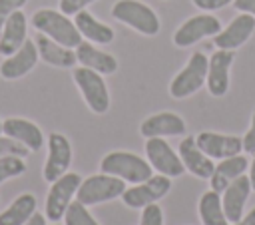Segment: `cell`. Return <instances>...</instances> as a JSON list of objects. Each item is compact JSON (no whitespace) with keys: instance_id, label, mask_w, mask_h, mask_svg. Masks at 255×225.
<instances>
[{"instance_id":"1","label":"cell","mask_w":255,"mask_h":225,"mask_svg":"<svg viewBox=\"0 0 255 225\" xmlns=\"http://www.w3.org/2000/svg\"><path fill=\"white\" fill-rule=\"evenodd\" d=\"M32 26L46 34L48 38H52L54 42L66 46V48H76L82 42V34L76 28V24L64 14V12H56L50 8H42L38 12H34L32 16Z\"/></svg>"},{"instance_id":"2","label":"cell","mask_w":255,"mask_h":225,"mask_svg":"<svg viewBox=\"0 0 255 225\" xmlns=\"http://www.w3.org/2000/svg\"><path fill=\"white\" fill-rule=\"evenodd\" d=\"M102 173L116 175L124 179L126 183H141L153 175V167L149 165L147 159L131 153V151H112L104 155L100 163Z\"/></svg>"},{"instance_id":"3","label":"cell","mask_w":255,"mask_h":225,"mask_svg":"<svg viewBox=\"0 0 255 225\" xmlns=\"http://www.w3.org/2000/svg\"><path fill=\"white\" fill-rule=\"evenodd\" d=\"M112 16L118 22L131 26L135 32L143 36H155L159 32L157 14L139 0H118L112 6Z\"/></svg>"},{"instance_id":"4","label":"cell","mask_w":255,"mask_h":225,"mask_svg":"<svg viewBox=\"0 0 255 225\" xmlns=\"http://www.w3.org/2000/svg\"><path fill=\"white\" fill-rule=\"evenodd\" d=\"M124 191H126L124 179L110 173H98V175H90L80 183L76 197L80 203L88 207V205H98V203H106L116 197H122Z\"/></svg>"},{"instance_id":"5","label":"cell","mask_w":255,"mask_h":225,"mask_svg":"<svg viewBox=\"0 0 255 225\" xmlns=\"http://www.w3.org/2000/svg\"><path fill=\"white\" fill-rule=\"evenodd\" d=\"M207 68L209 60L203 52H193L183 70L171 80L169 84V94L175 100H183L191 94H195L205 82H207Z\"/></svg>"},{"instance_id":"6","label":"cell","mask_w":255,"mask_h":225,"mask_svg":"<svg viewBox=\"0 0 255 225\" xmlns=\"http://www.w3.org/2000/svg\"><path fill=\"white\" fill-rule=\"evenodd\" d=\"M74 82L78 86V90L82 92L88 108L94 113H106L110 108V92L108 86L102 78V74H98L96 70H90L86 66H80L74 70Z\"/></svg>"},{"instance_id":"7","label":"cell","mask_w":255,"mask_h":225,"mask_svg":"<svg viewBox=\"0 0 255 225\" xmlns=\"http://www.w3.org/2000/svg\"><path fill=\"white\" fill-rule=\"evenodd\" d=\"M80 183H82L80 175L72 173V171H66L62 177L52 181V187L46 197V219H50L54 223L64 219V213H66L68 205L72 203V197L78 193Z\"/></svg>"},{"instance_id":"8","label":"cell","mask_w":255,"mask_h":225,"mask_svg":"<svg viewBox=\"0 0 255 225\" xmlns=\"http://www.w3.org/2000/svg\"><path fill=\"white\" fill-rule=\"evenodd\" d=\"M171 187V177L167 175H151L149 179L135 183V187H126L122 193V201L131 209H143L149 203L159 201Z\"/></svg>"},{"instance_id":"9","label":"cell","mask_w":255,"mask_h":225,"mask_svg":"<svg viewBox=\"0 0 255 225\" xmlns=\"http://www.w3.org/2000/svg\"><path fill=\"white\" fill-rule=\"evenodd\" d=\"M145 155H147V161L153 167V171H157L161 175L179 177L185 173V165H183L179 153H175L171 149V145L161 137H147Z\"/></svg>"},{"instance_id":"10","label":"cell","mask_w":255,"mask_h":225,"mask_svg":"<svg viewBox=\"0 0 255 225\" xmlns=\"http://www.w3.org/2000/svg\"><path fill=\"white\" fill-rule=\"evenodd\" d=\"M217 32H221V22L211 16V14H197L191 16L189 20H185L173 34V44L177 48H187L191 44H197L199 40L207 38V36H215Z\"/></svg>"},{"instance_id":"11","label":"cell","mask_w":255,"mask_h":225,"mask_svg":"<svg viewBox=\"0 0 255 225\" xmlns=\"http://www.w3.org/2000/svg\"><path fill=\"white\" fill-rule=\"evenodd\" d=\"M72 163V145L66 135L50 133L48 137V159L44 163V179L48 183L62 177Z\"/></svg>"},{"instance_id":"12","label":"cell","mask_w":255,"mask_h":225,"mask_svg":"<svg viewBox=\"0 0 255 225\" xmlns=\"http://www.w3.org/2000/svg\"><path fill=\"white\" fill-rule=\"evenodd\" d=\"M253 32H255V16L243 12V14L235 16L227 24V28H223L221 32L215 34L213 44L219 50H237L251 38Z\"/></svg>"},{"instance_id":"13","label":"cell","mask_w":255,"mask_h":225,"mask_svg":"<svg viewBox=\"0 0 255 225\" xmlns=\"http://www.w3.org/2000/svg\"><path fill=\"white\" fill-rule=\"evenodd\" d=\"M235 60L233 50H219L211 54L207 68V90L211 96L221 98L229 90V70Z\"/></svg>"},{"instance_id":"14","label":"cell","mask_w":255,"mask_h":225,"mask_svg":"<svg viewBox=\"0 0 255 225\" xmlns=\"http://www.w3.org/2000/svg\"><path fill=\"white\" fill-rule=\"evenodd\" d=\"M40 54L36 48L34 40H28L10 56H6V60L0 64V76L6 80H18L22 76H26L38 62Z\"/></svg>"},{"instance_id":"15","label":"cell","mask_w":255,"mask_h":225,"mask_svg":"<svg viewBox=\"0 0 255 225\" xmlns=\"http://www.w3.org/2000/svg\"><path fill=\"white\" fill-rule=\"evenodd\" d=\"M199 149L211 159H225L243 151V141L237 135H225L215 131H201L195 137Z\"/></svg>"},{"instance_id":"16","label":"cell","mask_w":255,"mask_h":225,"mask_svg":"<svg viewBox=\"0 0 255 225\" xmlns=\"http://www.w3.org/2000/svg\"><path fill=\"white\" fill-rule=\"evenodd\" d=\"M253 191L251 187V181H249V175H239L237 179H233L225 191H223V197H221V205H223V211H225V217L229 223H235L243 217V207L249 199V193Z\"/></svg>"},{"instance_id":"17","label":"cell","mask_w":255,"mask_h":225,"mask_svg":"<svg viewBox=\"0 0 255 225\" xmlns=\"http://www.w3.org/2000/svg\"><path fill=\"white\" fill-rule=\"evenodd\" d=\"M139 133L143 137H165V135H183L185 121L173 112H159L145 117L139 125Z\"/></svg>"},{"instance_id":"18","label":"cell","mask_w":255,"mask_h":225,"mask_svg":"<svg viewBox=\"0 0 255 225\" xmlns=\"http://www.w3.org/2000/svg\"><path fill=\"white\" fill-rule=\"evenodd\" d=\"M179 157H181V161L185 165V171L193 173L195 177L209 179L211 173H213V169H215L211 157L205 155L199 149L195 137H191V135L185 137V139H181V143H179Z\"/></svg>"},{"instance_id":"19","label":"cell","mask_w":255,"mask_h":225,"mask_svg":"<svg viewBox=\"0 0 255 225\" xmlns=\"http://www.w3.org/2000/svg\"><path fill=\"white\" fill-rule=\"evenodd\" d=\"M2 131L18 141H22L30 151H38L44 145V135L42 129L24 117H8L6 121H2Z\"/></svg>"},{"instance_id":"20","label":"cell","mask_w":255,"mask_h":225,"mask_svg":"<svg viewBox=\"0 0 255 225\" xmlns=\"http://www.w3.org/2000/svg\"><path fill=\"white\" fill-rule=\"evenodd\" d=\"M34 42H36V48H38L40 58L46 64H50V66H56V68H72L78 62L76 52L72 48H66V46L54 42L52 38H48L42 32H38V36H36Z\"/></svg>"},{"instance_id":"21","label":"cell","mask_w":255,"mask_h":225,"mask_svg":"<svg viewBox=\"0 0 255 225\" xmlns=\"http://www.w3.org/2000/svg\"><path fill=\"white\" fill-rule=\"evenodd\" d=\"M245 171H247V157L245 155L237 153V155H231V157L221 159L215 165V169H213V173L209 177L211 179V189L217 191V193H223L225 187L233 179H237L239 175H243Z\"/></svg>"},{"instance_id":"22","label":"cell","mask_w":255,"mask_h":225,"mask_svg":"<svg viewBox=\"0 0 255 225\" xmlns=\"http://www.w3.org/2000/svg\"><path fill=\"white\" fill-rule=\"evenodd\" d=\"M26 42V16L24 12L16 10L8 16V20L2 26V36H0V54L10 56L14 54L22 44Z\"/></svg>"},{"instance_id":"23","label":"cell","mask_w":255,"mask_h":225,"mask_svg":"<svg viewBox=\"0 0 255 225\" xmlns=\"http://www.w3.org/2000/svg\"><path fill=\"white\" fill-rule=\"evenodd\" d=\"M76 58L82 66H86L90 70H96L98 74H104V76L114 74L118 70V60L112 54L102 52V50L94 48L88 42H80L76 46Z\"/></svg>"},{"instance_id":"24","label":"cell","mask_w":255,"mask_h":225,"mask_svg":"<svg viewBox=\"0 0 255 225\" xmlns=\"http://www.w3.org/2000/svg\"><path fill=\"white\" fill-rule=\"evenodd\" d=\"M74 24L76 28L80 30V34L84 38H88L90 42H96V44H110L114 40V30L110 26H106L104 22L96 20L90 12L86 10H80L78 14H74Z\"/></svg>"},{"instance_id":"25","label":"cell","mask_w":255,"mask_h":225,"mask_svg":"<svg viewBox=\"0 0 255 225\" xmlns=\"http://www.w3.org/2000/svg\"><path fill=\"white\" fill-rule=\"evenodd\" d=\"M34 213L36 197L32 193H22L0 213V225H24Z\"/></svg>"},{"instance_id":"26","label":"cell","mask_w":255,"mask_h":225,"mask_svg":"<svg viewBox=\"0 0 255 225\" xmlns=\"http://www.w3.org/2000/svg\"><path fill=\"white\" fill-rule=\"evenodd\" d=\"M199 217L203 225H229L223 205H221V193L209 189L199 199Z\"/></svg>"},{"instance_id":"27","label":"cell","mask_w":255,"mask_h":225,"mask_svg":"<svg viewBox=\"0 0 255 225\" xmlns=\"http://www.w3.org/2000/svg\"><path fill=\"white\" fill-rule=\"evenodd\" d=\"M64 223L66 225H100L92 213L88 211V207L80 201H72L64 213Z\"/></svg>"},{"instance_id":"28","label":"cell","mask_w":255,"mask_h":225,"mask_svg":"<svg viewBox=\"0 0 255 225\" xmlns=\"http://www.w3.org/2000/svg\"><path fill=\"white\" fill-rule=\"evenodd\" d=\"M26 171V163L22 157L16 155H2L0 157V183L10 179V177H18Z\"/></svg>"},{"instance_id":"29","label":"cell","mask_w":255,"mask_h":225,"mask_svg":"<svg viewBox=\"0 0 255 225\" xmlns=\"http://www.w3.org/2000/svg\"><path fill=\"white\" fill-rule=\"evenodd\" d=\"M28 151H30V149H28L22 141H18V139H14V137H10V135L0 137V157H2V155L26 157V155H28Z\"/></svg>"},{"instance_id":"30","label":"cell","mask_w":255,"mask_h":225,"mask_svg":"<svg viewBox=\"0 0 255 225\" xmlns=\"http://www.w3.org/2000/svg\"><path fill=\"white\" fill-rule=\"evenodd\" d=\"M139 225H163V211L157 203H149L143 207Z\"/></svg>"},{"instance_id":"31","label":"cell","mask_w":255,"mask_h":225,"mask_svg":"<svg viewBox=\"0 0 255 225\" xmlns=\"http://www.w3.org/2000/svg\"><path fill=\"white\" fill-rule=\"evenodd\" d=\"M26 4V0H0V30L4 26V22L8 20V16L16 10H20Z\"/></svg>"},{"instance_id":"32","label":"cell","mask_w":255,"mask_h":225,"mask_svg":"<svg viewBox=\"0 0 255 225\" xmlns=\"http://www.w3.org/2000/svg\"><path fill=\"white\" fill-rule=\"evenodd\" d=\"M92 2L96 0H60V12H64L66 16H74Z\"/></svg>"},{"instance_id":"33","label":"cell","mask_w":255,"mask_h":225,"mask_svg":"<svg viewBox=\"0 0 255 225\" xmlns=\"http://www.w3.org/2000/svg\"><path fill=\"white\" fill-rule=\"evenodd\" d=\"M241 141H243V151H247V153L255 151V110H253V115H251V127L241 137Z\"/></svg>"},{"instance_id":"34","label":"cell","mask_w":255,"mask_h":225,"mask_svg":"<svg viewBox=\"0 0 255 225\" xmlns=\"http://www.w3.org/2000/svg\"><path fill=\"white\" fill-rule=\"evenodd\" d=\"M193 4L199 8V10H205V12H211V10H219L227 4H233V0H193Z\"/></svg>"},{"instance_id":"35","label":"cell","mask_w":255,"mask_h":225,"mask_svg":"<svg viewBox=\"0 0 255 225\" xmlns=\"http://www.w3.org/2000/svg\"><path fill=\"white\" fill-rule=\"evenodd\" d=\"M233 6L239 12H245V14L255 16V0H233Z\"/></svg>"},{"instance_id":"36","label":"cell","mask_w":255,"mask_h":225,"mask_svg":"<svg viewBox=\"0 0 255 225\" xmlns=\"http://www.w3.org/2000/svg\"><path fill=\"white\" fill-rule=\"evenodd\" d=\"M233 225H255V207H253L245 217H241L239 221H235Z\"/></svg>"},{"instance_id":"37","label":"cell","mask_w":255,"mask_h":225,"mask_svg":"<svg viewBox=\"0 0 255 225\" xmlns=\"http://www.w3.org/2000/svg\"><path fill=\"white\" fill-rule=\"evenodd\" d=\"M24 225H46V217L44 215H40V213H34Z\"/></svg>"},{"instance_id":"38","label":"cell","mask_w":255,"mask_h":225,"mask_svg":"<svg viewBox=\"0 0 255 225\" xmlns=\"http://www.w3.org/2000/svg\"><path fill=\"white\" fill-rule=\"evenodd\" d=\"M249 181H251V187L255 191V151H253V161H251V171H249Z\"/></svg>"},{"instance_id":"39","label":"cell","mask_w":255,"mask_h":225,"mask_svg":"<svg viewBox=\"0 0 255 225\" xmlns=\"http://www.w3.org/2000/svg\"><path fill=\"white\" fill-rule=\"evenodd\" d=\"M0 133H2V121H0Z\"/></svg>"},{"instance_id":"40","label":"cell","mask_w":255,"mask_h":225,"mask_svg":"<svg viewBox=\"0 0 255 225\" xmlns=\"http://www.w3.org/2000/svg\"><path fill=\"white\" fill-rule=\"evenodd\" d=\"M54 225H58V221H56V223H54Z\"/></svg>"}]
</instances>
